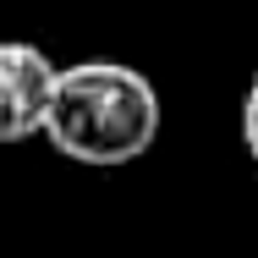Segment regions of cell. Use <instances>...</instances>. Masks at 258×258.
<instances>
[{"instance_id":"cell-1","label":"cell","mask_w":258,"mask_h":258,"mask_svg":"<svg viewBox=\"0 0 258 258\" xmlns=\"http://www.w3.org/2000/svg\"><path fill=\"white\" fill-rule=\"evenodd\" d=\"M165 104L159 88L126 60H77L55 72L44 132L55 154L77 165H132L154 149Z\"/></svg>"},{"instance_id":"cell-2","label":"cell","mask_w":258,"mask_h":258,"mask_svg":"<svg viewBox=\"0 0 258 258\" xmlns=\"http://www.w3.org/2000/svg\"><path fill=\"white\" fill-rule=\"evenodd\" d=\"M50 55L28 39H0V143H28L44 132V110L55 94Z\"/></svg>"},{"instance_id":"cell-3","label":"cell","mask_w":258,"mask_h":258,"mask_svg":"<svg viewBox=\"0 0 258 258\" xmlns=\"http://www.w3.org/2000/svg\"><path fill=\"white\" fill-rule=\"evenodd\" d=\"M242 143H247V154L258 165V77L247 83V99H242Z\"/></svg>"}]
</instances>
